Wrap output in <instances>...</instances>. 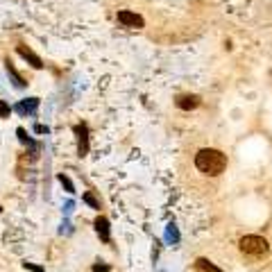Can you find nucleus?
Segmentation results:
<instances>
[{
  "mask_svg": "<svg viewBox=\"0 0 272 272\" xmlns=\"http://www.w3.org/2000/svg\"><path fill=\"white\" fill-rule=\"evenodd\" d=\"M16 134H18V141H21L23 145H30V148H34V141L30 139V136H27V132H25L23 127H18V129H16Z\"/></svg>",
  "mask_w": 272,
  "mask_h": 272,
  "instance_id": "nucleus-11",
  "label": "nucleus"
},
{
  "mask_svg": "<svg viewBox=\"0 0 272 272\" xmlns=\"http://www.w3.org/2000/svg\"><path fill=\"white\" fill-rule=\"evenodd\" d=\"M16 52H18V55H21L25 61H30V66H32V68H43L41 57L34 55V52H32L27 46H23V43H21V46H16Z\"/></svg>",
  "mask_w": 272,
  "mask_h": 272,
  "instance_id": "nucleus-7",
  "label": "nucleus"
},
{
  "mask_svg": "<svg viewBox=\"0 0 272 272\" xmlns=\"http://www.w3.org/2000/svg\"><path fill=\"white\" fill-rule=\"evenodd\" d=\"M200 95H195V93H186V95H179L177 100H175V105L179 107V109H184V111H191V109H197L200 107Z\"/></svg>",
  "mask_w": 272,
  "mask_h": 272,
  "instance_id": "nucleus-5",
  "label": "nucleus"
},
{
  "mask_svg": "<svg viewBox=\"0 0 272 272\" xmlns=\"http://www.w3.org/2000/svg\"><path fill=\"white\" fill-rule=\"evenodd\" d=\"M73 132L77 136V154H80V157H86V154H89V127L82 123V125H75Z\"/></svg>",
  "mask_w": 272,
  "mask_h": 272,
  "instance_id": "nucleus-3",
  "label": "nucleus"
},
{
  "mask_svg": "<svg viewBox=\"0 0 272 272\" xmlns=\"http://www.w3.org/2000/svg\"><path fill=\"white\" fill-rule=\"evenodd\" d=\"M116 18H118V23H120V25H125V27H136V30H141V27L145 25L143 16H139V14L129 12V9H120Z\"/></svg>",
  "mask_w": 272,
  "mask_h": 272,
  "instance_id": "nucleus-4",
  "label": "nucleus"
},
{
  "mask_svg": "<svg viewBox=\"0 0 272 272\" xmlns=\"http://www.w3.org/2000/svg\"><path fill=\"white\" fill-rule=\"evenodd\" d=\"M238 250H241L245 256H252V259H263V256L270 252V245L263 236L250 234V236H243L241 241H238Z\"/></svg>",
  "mask_w": 272,
  "mask_h": 272,
  "instance_id": "nucleus-2",
  "label": "nucleus"
},
{
  "mask_svg": "<svg viewBox=\"0 0 272 272\" xmlns=\"http://www.w3.org/2000/svg\"><path fill=\"white\" fill-rule=\"evenodd\" d=\"M23 268H25V270H30V272H46V270L41 268V265H37V263H27V261H25V263H23Z\"/></svg>",
  "mask_w": 272,
  "mask_h": 272,
  "instance_id": "nucleus-15",
  "label": "nucleus"
},
{
  "mask_svg": "<svg viewBox=\"0 0 272 272\" xmlns=\"http://www.w3.org/2000/svg\"><path fill=\"white\" fill-rule=\"evenodd\" d=\"M0 213H3V207H0Z\"/></svg>",
  "mask_w": 272,
  "mask_h": 272,
  "instance_id": "nucleus-18",
  "label": "nucleus"
},
{
  "mask_svg": "<svg viewBox=\"0 0 272 272\" xmlns=\"http://www.w3.org/2000/svg\"><path fill=\"white\" fill-rule=\"evenodd\" d=\"M84 202H86V204H91L93 209H98V211H100V200H98V197H95L91 191H86V193H84Z\"/></svg>",
  "mask_w": 272,
  "mask_h": 272,
  "instance_id": "nucleus-12",
  "label": "nucleus"
},
{
  "mask_svg": "<svg viewBox=\"0 0 272 272\" xmlns=\"http://www.w3.org/2000/svg\"><path fill=\"white\" fill-rule=\"evenodd\" d=\"M5 71H7L9 82H12V84L16 86V89H25V84H27V82L23 80L21 75H18V71H16V68H14V64H12V61H9V59L5 61Z\"/></svg>",
  "mask_w": 272,
  "mask_h": 272,
  "instance_id": "nucleus-9",
  "label": "nucleus"
},
{
  "mask_svg": "<svg viewBox=\"0 0 272 272\" xmlns=\"http://www.w3.org/2000/svg\"><path fill=\"white\" fill-rule=\"evenodd\" d=\"M59 184H61V186L66 188L68 193H75V186H73V182H71V179L66 177V175H59Z\"/></svg>",
  "mask_w": 272,
  "mask_h": 272,
  "instance_id": "nucleus-13",
  "label": "nucleus"
},
{
  "mask_svg": "<svg viewBox=\"0 0 272 272\" xmlns=\"http://www.w3.org/2000/svg\"><path fill=\"white\" fill-rule=\"evenodd\" d=\"M193 270H195V272H222L216 263H211L209 259H197L195 265H193Z\"/></svg>",
  "mask_w": 272,
  "mask_h": 272,
  "instance_id": "nucleus-10",
  "label": "nucleus"
},
{
  "mask_svg": "<svg viewBox=\"0 0 272 272\" xmlns=\"http://www.w3.org/2000/svg\"><path fill=\"white\" fill-rule=\"evenodd\" d=\"M93 272H109V265H105V263H95V265H93Z\"/></svg>",
  "mask_w": 272,
  "mask_h": 272,
  "instance_id": "nucleus-17",
  "label": "nucleus"
},
{
  "mask_svg": "<svg viewBox=\"0 0 272 272\" xmlns=\"http://www.w3.org/2000/svg\"><path fill=\"white\" fill-rule=\"evenodd\" d=\"M39 109V98H27V100H21L16 107H14V111L21 116H34Z\"/></svg>",
  "mask_w": 272,
  "mask_h": 272,
  "instance_id": "nucleus-6",
  "label": "nucleus"
},
{
  "mask_svg": "<svg viewBox=\"0 0 272 272\" xmlns=\"http://www.w3.org/2000/svg\"><path fill=\"white\" fill-rule=\"evenodd\" d=\"M9 111H12V107H9L5 100H0V118H7Z\"/></svg>",
  "mask_w": 272,
  "mask_h": 272,
  "instance_id": "nucleus-14",
  "label": "nucleus"
},
{
  "mask_svg": "<svg viewBox=\"0 0 272 272\" xmlns=\"http://www.w3.org/2000/svg\"><path fill=\"white\" fill-rule=\"evenodd\" d=\"M195 166L200 173L209 175V177H218V175L225 173V168H227V154H222L220 150L204 148L195 154Z\"/></svg>",
  "mask_w": 272,
  "mask_h": 272,
  "instance_id": "nucleus-1",
  "label": "nucleus"
},
{
  "mask_svg": "<svg viewBox=\"0 0 272 272\" xmlns=\"http://www.w3.org/2000/svg\"><path fill=\"white\" fill-rule=\"evenodd\" d=\"M34 132H37V134H48V132H50V127H48V125H37V127H34Z\"/></svg>",
  "mask_w": 272,
  "mask_h": 272,
  "instance_id": "nucleus-16",
  "label": "nucleus"
},
{
  "mask_svg": "<svg viewBox=\"0 0 272 272\" xmlns=\"http://www.w3.org/2000/svg\"><path fill=\"white\" fill-rule=\"evenodd\" d=\"M95 234H98L100 241H105V243L111 241V227H109V220H107L105 216L95 218Z\"/></svg>",
  "mask_w": 272,
  "mask_h": 272,
  "instance_id": "nucleus-8",
  "label": "nucleus"
}]
</instances>
